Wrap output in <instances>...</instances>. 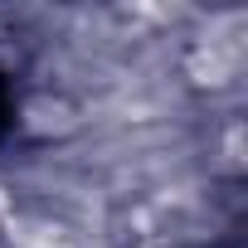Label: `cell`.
<instances>
[{"instance_id":"6da1fadb","label":"cell","mask_w":248,"mask_h":248,"mask_svg":"<svg viewBox=\"0 0 248 248\" xmlns=\"http://www.w3.org/2000/svg\"><path fill=\"white\" fill-rule=\"evenodd\" d=\"M20 117H25V132H30V137H44V141L68 137V132L78 127V107H73L68 97H59V93H34V97H25Z\"/></svg>"},{"instance_id":"7a4b0ae2","label":"cell","mask_w":248,"mask_h":248,"mask_svg":"<svg viewBox=\"0 0 248 248\" xmlns=\"http://www.w3.org/2000/svg\"><path fill=\"white\" fill-rule=\"evenodd\" d=\"M229 73H233V63H229V54H224V49H214V44H200V49L190 54V78H195V83H209V88H219Z\"/></svg>"},{"instance_id":"3957f363","label":"cell","mask_w":248,"mask_h":248,"mask_svg":"<svg viewBox=\"0 0 248 248\" xmlns=\"http://www.w3.org/2000/svg\"><path fill=\"white\" fill-rule=\"evenodd\" d=\"M20 248H68V238H63L59 229H49V224H39V229H30V233L20 238Z\"/></svg>"}]
</instances>
